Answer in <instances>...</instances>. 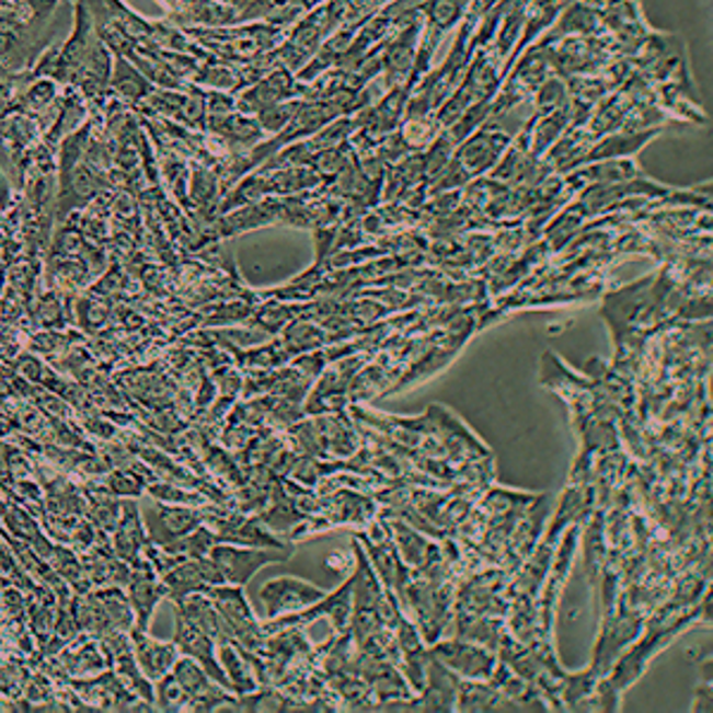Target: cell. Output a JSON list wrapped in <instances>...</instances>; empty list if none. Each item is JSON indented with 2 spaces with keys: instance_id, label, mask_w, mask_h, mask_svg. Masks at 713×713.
<instances>
[{
  "instance_id": "cell-1",
  "label": "cell",
  "mask_w": 713,
  "mask_h": 713,
  "mask_svg": "<svg viewBox=\"0 0 713 713\" xmlns=\"http://www.w3.org/2000/svg\"><path fill=\"white\" fill-rule=\"evenodd\" d=\"M115 55L97 36L89 5L77 0L74 30L62 46H50L34 65V77L53 79L60 87H72L89 105H105Z\"/></svg>"
},
{
  "instance_id": "cell-2",
  "label": "cell",
  "mask_w": 713,
  "mask_h": 713,
  "mask_svg": "<svg viewBox=\"0 0 713 713\" xmlns=\"http://www.w3.org/2000/svg\"><path fill=\"white\" fill-rule=\"evenodd\" d=\"M55 8L58 0H0V67L10 74L32 72Z\"/></svg>"
},
{
  "instance_id": "cell-3",
  "label": "cell",
  "mask_w": 713,
  "mask_h": 713,
  "mask_svg": "<svg viewBox=\"0 0 713 713\" xmlns=\"http://www.w3.org/2000/svg\"><path fill=\"white\" fill-rule=\"evenodd\" d=\"M181 30L215 58L245 65L281 46L290 24L245 22L233 26H181Z\"/></svg>"
},
{
  "instance_id": "cell-4",
  "label": "cell",
  "mask_w": 713,
  "mask_h": 713,
  "mask_svg": "<svg viewBox=\"0 0 713 713\" xmlns=\"http://www.w3.org/2000/svg\"><path fill=\"white\" fill-rule=\"evenodd\" d=\"M514 131L499 127V119H485L479 129L469 134L455 150L452 160L447 162L442 174L433 184V193L450 191L467 184L469 179L493 170L497 160L514 141Z\"/></svg>"
},
{
  "instance_id": "cell-5",
  "label": "cell",
  "mask_w": 713,
  "mask_h": 713,
  "mask_svg": "<svg viewBox=\"0 0 713 713\" xmlns=\"http://www.w3.org/2000/svg\"><path fill=\"white\" fill-rule=\"evenodd\" d=\"M552 74L554 72H552V65L548 58V50H544L540 41H536V44H530L519 55V60L511 65L505 81L499 83L493 107H491V117L487 119L507 117L514 107H519L521 103L528 101V97H533L542 83L548 81Z\"/></svg>"
},
{
  "instance_id": "cell-6",
  "label": "cell",
  "mask_w": 713,
  "mask_h": 713,
  "mask_svg": "<svg viewBox=\"0 0 713 713\" xmlns=\"http://www.w3.org/2000/svg\"><path fill=\"white\" fill-rule=\"evenodd\" d=\"M469 8L471 0H418V15L424 20V30L422 38H418L414 74L410 79L414 87L430 72L442 38L464 20Z\"/></svg>"
},
{
  "instance_id": "cell-7",
  "label": "cell",
  "mask_w": 713,
  "mask_h": 713,
  "mask_svg": "<svg viewBox=\"0 0 713 713\" xmlns=\"http://www.w3.org/2000/svg\"><path fill=\"white\" fill-rule=\"evenodd\" d=\"M136 115L166 119L191 131H205L207 119V89L195 87L193 91H166L152 89L143 103L138 105Z\"/></svg>"
},
{
  "instance_id": "cell-8",
  "label": "cell",
  "mask_w": 713,
  "mask_h": 713,
  "mask_svg": "<svg viewBox=\"0 0 713 713\" xmlns=\"http://www.w3.org/2000/svg\"><path fill=\"white\" fill-rule=\"evenodd\" d=\"M174 645L176 649L191 656L193 662H198L203 666L205 674L212 678L217 685H221L223 690H229V678L223 674L221 664L215 659V640L207 637L200 628H195L191 621H186L184 613H181L174 607Z\"/></svg>"
},
{
  "instance_id": "cell-9",
  "label": "cell",
  "mask_w": 713,
  "mask_h": 713,
  "mask_svg": "<svg viewBox=\"0 0 713 713\" xmlns=\"http://www.w3.org/2000/svg\"><path fill=\"white\" fill-rule=\"evenodd\" d=\"M205 131L219 136L221 141H227L238 152H250L262 141H267V131L262 129L257 117L243 115L238 110L229 112H207Z\"/></svg>"
},
{
  "instance_id": "cell-10",
  "label": "cell",
  "mask_w": 713,
  "mask_h": 713,
  "mask_svg": "<svg viewBox=\"0 0 713 713\" xmlns=\"http://www.w3.org/2000/svg\"><path fill=\"white\" fill-rule=\"evenodd\" d=\"M209 559H212L215 566L219 568L223 583L231 585H245L250 578L255 576V571L269 562H281V559H288L290 552H260V550H238V548H227V544H217V548H209Z\"/></svg>"
},
{
  "instance_id": "cell-11",
  "label": "cell",
  "mask_w": 713,
  "mask_h": 713,
  "mask_svg": "<svg viewBox=\"0 0 713 713\" xmlns=\"http://www.w3.org/2000/svg\"><path fill=\"white\" fill-rule=\"evenodd\" d=\"M200 526V514L181 507L150 505L146 511V536L150 544L170 548Z\"/></svg>"
},
{
  "instance_id": "cell-12",
  "label": "cell",
  "mask_w": 713,
  "mask_h": 713,
  "mask_svg": "<svg viewBox=\"0 0 713 713\" xmlns=\"http://www.w3.org/2000/svg\"><path fill=\"white\" fill-rule=\"evenodd\" d=\"M131 578L127 583L129 587V605L134 609V621L138 631H148V621L152 617V609L158 607L162 597H166V587L158 578V573L152 571L148 559H138L131 564Z\"/></svg>"
},
{
  "instance_id": "cell-13",
  "label": "cell",
  "mask_w": 713,
  "mask_h": 713,
  "mask_svg": "<svg viewBox=\"0 0 713 713\" xmlns=\"http://www.w3.org/2000/svg\"><path fill=\"white\" fill-rule=\"evenodd\" d=\"M321 597H326L324 590H319L314 585H307L296 578H276L262 585L260 599L267 607V617L276 619L284 611H296L307 605L319 602Z\"/></svg>"
},
{
  "instance_id": "cell-14",
  "label": "cell",
  "mask_w": 713,
  "mask_h": 713,
  "mask_svg": "<svg viewBox=\"0 0 713 713\" xmlns=\"http://www.w3.org/2000/svg\"><path fill=\"white\" fill-rule=\"evenodd\" d=\"M131 647H134V659L138 668L143 670V676L152 682L164 678L174 668L179 659V649L174 642H160L146 635V631H138L131 628Z\"/></svg>"
},
{
  "instance_id": "cell-15",
  "label": "cell",
  "mask_w": 713,
  "mask_h": 713,
  "mask_svg": "<svg viewBox=\"0 0 713 713\" xmlns=\"http://www.w3.org/2000/svg\"><path fill=\"white\" fill-rule=\"evenodd\" d=\"M72 688L97 709H143L117 676L105 674L95 680H72Z\"/></svg>"
},
{
  "instance_id": "cell-16",
  "label": "cell",
  "mask_w": 713,
  "mask_h": 713,
  "mask_svg": "<svg viewBox=\"0 0 713 713\" xmlns=\"http://www.w3.org/2000/svg\"><path fill=\"white\" fill-rule=\"evenodd\" d=\"M156 89L152 83L138 72V69L122 55H115V62H112V77H110V95H115L127 107L136 110L143 103V97Z\"/></svg>"
},
{
  "instance_id": "cell-17",
  "label": "cell",
  "mask_w": 713,
  "mask_h": 713,
  "mask_svg": "<svg viewBox=\"0 0 713 713\" xmlns=\"http://www.w3.org/2000/svg\"><path fill=\"white\" fill-rule=\"evenodd\" d=\"M115 530V554L127 562L129 566L141 559V552L148 544V536L141 526V519H138V507L134 502H124Z\"/></svg>"
},
{
  "instance_id": "cell-18",
  "label": "cell",
  "mask_w": 713,
  "mask_h": 713,
  "mask_svg": "<svg viewBox=\"0 0 713 713\" xmlns=\"http://www.w3.org/2000/svg\"><path fill=\"white\" fill-rule=\"evenodd\" d=\"M110 487L115 491V495H138L143 491V483H141V479H138V475L112 473Z\"/></svg>"
},
{
  "instance_id": "cell-19",
  "label": "cell",
  "mask_w": 713,
  "mask_h": 713,
  "mask_svg": "<svg viewBox=\"0 0 713 713\" xmlns=\"http://www.w3.org/2000/svg\"><path fill=\"white\" fill-rule=\"evenodd\" d=\"M148 491L152 497H158V499H172V493H176L170 485H150ZM174 499L176 502H195V497H191V495H176Z\"/></svg>"
},
{
  "instance_id": "cell-20",
  "label": "cell",
  "mask_w": 713,
  "mask_h": 713,
  "mask_svg": "<svg viewBox=\"0 0 713 713\" xmlns=\"http://www.w3.org/2000/svg\"><path fill=\"white\" fill-rule=\"evenodd\" d=\"M12 74L8 72V69H3V67H0V81H5V79H10Z\"/></svg>"
}]
</instances>
